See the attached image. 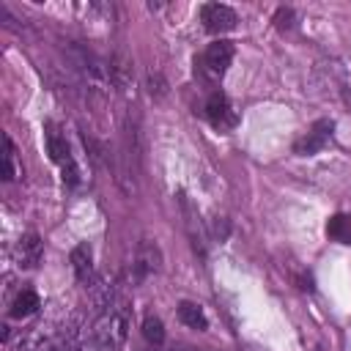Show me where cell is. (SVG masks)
<instances>
[{
  "label": "cell",
  "mask_w": 351,
  "mask_h": 351,
  "mask_svg": "<svg viewBox=\"0 0 351 351\" xmlns=\"http://www.w3.org/2000/svg\"><path fill=\"white\" fill-rule=\"evenodd\" d=\"M44 143H47L49 159L60 167L63 184L77 186V184H80V167H77V159L71 156V148H69V143H66V134L60 132L58 123H52V121L44 123Z\"/></svg>",
  "instance_id": "2"
},
{
  "label": "cell",
  "mask_w": 351,
  "mask_h": 351,
  "mask_svg": "<svg viewBox=\"0 0 351 351\" xmlns=\"http://www.w3.org/2000/svg\"><path fill=\"white\" fill-rule=\"evenodd\" d=\"M143 337H145L148 343H154V346H159V343L165 340V326H162V321H159L156 315H148V318L143 321Z\"/></svg>",
  "instance_id": "15"
},
{
  "label": "cell",
  "mask_w": 351,
  "mask_h": 351,
  "mask_svg": "<svg viewBox=\"0 0 351 351\" xmlns=\"http://www.w3.org/2000/svg\"><path fill=\"white\" fill-rule=\"evenodd\" d=\"M148 90H151V96H156V99H162V96L167 93V85H165L162 74H156V71L148 74Z\"/></svg>",
  "instance_id": "16"
},
{
  "label": "cell",
  "mask_w": 351,
  "mask_h": 351,
  "mask_svg": "<svg viewBox=\"0 0 351 351\" xmlns=\"http://www.w3.org/2000/svg\"><path fill=\"white\" fill-rule=\"evenodd\" d=\"M159 263H162L159 247H156L151 239H143V241L137 244V252H134L132 282H143V280H148L151 274H156V271H159Z\"/></svg>",
  "instance_id": "6"
},
{
  "label": "cell",
  "mask_w": 351,
  "mask_h": 351,
  "mask_svg": "<svg viewBox=\"0 0 351 351\" xmlns=\"http://www.w3.org/2000/svg\"><path fill=\"white\" fill-rule=\"evenodd\" d=\"M178 318H181V324H186L189 329H206V326H208L203 307L195 304V302H181V304H178Z\"/></svg>",
  "instance_id": "12"
},
{
  "label": "cell",
  "mask_w": 351,
  "mask_h": 351,
  "mask_svg": "<svg viewBox=\"0 0 351 351\" xmlns=\"http://www.w3.org/2000/svg\"><path fill=\"white\" fill-rule=\"evenodd\" d=\"M343 99H346V104H351V90H343Z\"/></svg>",
  "instance_id": "20"
},
{
  "label": "cell",
  "mask_w": 351,
  "mask_h": 351,
  "mask_svg": "<svg viewBox=\"0 0 351 351\" xmlns=\"http://www.w3.org/2000/svg\"><path fill=\"white\" fill-rule=\"evenodd\" d=\"M326 236L340 244H351V214H335L326 222Z\"/></svg>",
  "instance_id": "13"
},
{
  "label": "cell",
  "mask_w": 351,
  "mask_h": 351,
  "mask_svg": "<svg viewBox=\"0 0 351 351\" xmlns=\"http://www.w3.org/2000/svg\"><path fill=\"white\" fill-rule=\"evenodd\" d=\"M167 351H206V348H192V346H173Z\"/></svg>",
  "instance_id": "19"
},
{
  "label": "cell",
  "mask_w": 351,
  "mask_h": 351,
  "mask_svg": "<svg viewBox=\"0 0 351 351\" xmlns=\"http://www.w3.org/2000/svg\"><path fill=\"white\" fill-rule=\"evenodd\" d=\"M3 145H5V151H3V178L14 181L16 178V156H14V143H11L8 134L3 137Z\"/></svg>",
  "instance_id": "14"
},
{
  "label": "cell",
  "mask_w": 351,
  "mask_h": 351,
  "mask_svg": "<svg viewBox=\"0 0 351 351\" xmlns=\"http://www.w3.org/2000/svg\"><path fill=\"white\" fill-rule=\"evenodd\" d=\"M206 118L214 129L219 132H230L236 123H239V112L236 107L230 104V99L222 93V90H214L208 99H206Z\"/></svg>",
  "instance_id": "4"
},
{
  "label": "cell",
  "mask_w": 351,
  "mask_h": 351,
  "mask_svg": "<svg viewBox=\"0 0 351 351\" xmlns=\"http://www.w3.org/2000/svg\"><path fill=\"white\" fill-rule=\"evenodd\" d=\"M129 332V302L123 296H110V302L99 310L90 335L80 351H115Z\"/></svg>",
  "instance_id": "1"
},
{
  "label": "cell",
  "mask_w": 351,
  "mask_h": 351,
  "mask_svg": "<svg viewBox=\"0 0 351 351\" xmlns=\"http://www.w3.org/2000/svg\"><path fill=\"white\" fill-rule=\"evenodd\" d=\"M313 351H321V348H313Z\"/></svg>",
  "instance_id": "21"
},
{
  "label": "cell",
  "mask_w": 351,
  "mask_h": 351,
  "mask_svg": "<svg viewBox=\"0 0 351 351\" xmlns=\"http://www.w3.org/2000/svg\"><path fill=\"white\" fill-rule=\"evenodd\" d=\"M71 269H74L77 280H80L85 288H93V285H96V274H93V258H90L88 244H77V247L71 250Z\"/></svg>",
  "instance_id": "10"
},
{
  "label": "cell",
  "mask_w": 351,
  "mask_h": 351,
  "mask_svg": "<svg viewBox=\"0 0 351 351\" xmlns=\"http://www.w3.org/2000/svg\"><path fill=\"white\" fill-rule=\"evenodd\" d=\"M41 255H44V247H41L38 233H25L16 244V263L22 269H36L41 263Z\"/></svg>",
  "instance_id": "9"
},
{
  "label": "cell",
  "mask_w": 351,
  "mask_h": 351,
  "mask_svg": "<svg viewBox=\"0 0 351 351\" xmlns=\"http://www.w3.org/2000/svg\"><path fill=\"white\" fill-rule=\"evenodd\" d=\"M178 208H181V217H184V228L189 233V241H192L195 252L203 258L206 255V228H203L200 211H197V206L184 192H178Z\"/></svg>",
  "instance_id": "5"
},
{
  "label": "cell",
  "mask_w": 351,
  "mask_h": 351,
  "mask_svg": "<svg viewBox=\"0 0 351 351\" xmlns=\"http://www.w3.org/2000/svg\"><path fill=\"white\" fill-rule=\"evenodd\" d=\"M38 307H41L38 293L30 291V288H25V291H19L16 299L11 302V315H14V318H27V315H33Z\"/></svg>",
  "instance_id": "11"
},
{
  "label": "cell",
  "mask_w": 351,
  "mask_h": 351,
  "mask_svg": "<svg viewBox=\"0 0 351 351\" xmlns=\"http://www.w3.org/2000/svg\"><path fill=\"white\" fill-rule=\"evenodd\" d=\"M332 129H335V123H332L329 118L315 121V123H313V126L293 143V154H299V156H313V154H318V151L329 143Z\"/></svg>",
  "instance_id": "7"
},
{
  "label": "cell",
  "mask_w": 351,
  "mask_h": 351,
  "mask_svg": "<svg viewBox=\"0 0 351 351\" xmlns=\"http://www.w3.org/2000/svg\"><path fill=\"white\" fill-rule=\"evenodd\" d=\"M274 19H277V27H291V25H293V22H291V19H293V11H291V8H280Z\"/></svg>",
  "instance_id": "17"
},
{
  "label": "cell",
  "mask_w": 351,
  "mask_h": 351,
  "mask_svg": "<svg viewBox=\"0 0 351 351\" xmlns=\"http://www.w3.org/2000/svg\"><path fill=\"white\" fill-rule=\"evenodd\" d=\"M200 22H203V27H206L208 33H225V30H233V27H236L239 16H236V11H233L230 5H225V3H206V5L200 8Z\"/></svg>",
  "instance_id": "8"
},
{
  "label": "cell",
  "mask_w": 351,
  "mask_h": 351,
  "mask_svg": "<svg viewBox=\"0 0 351 351\" xmlns=\"http://www.w3.org/2000/svg\"><path fill=\"white\" fill-rule=\"evenodd\" d=\"M214 236H217L219 241L228 239V222H225L222 217H214Z\"/></svg>",
  "instance_id": "18"
},
{
  "label": "cell",
  "mask_w": 351,
  "mask_h": 351,
  "mask_svg": "<svg viewBox=\"0 0 351 351\" xmlns=\"http://www.w3.org/2000/svg\"><path fill=\"white\" fill-rule=\"evenodd\" d=\"M233 63V44L230 41H214V44H208L206 47V52L195 60V66H197V71H200V77L203 80H219V77H225V71H228V66Z\"/></svg>",
  "instance_id": "3"
}]
</instances>
